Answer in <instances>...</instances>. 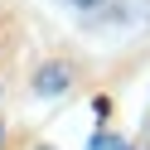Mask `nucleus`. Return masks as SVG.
<instances>
[{
	"instance_id": "nucleus-1",
	"label": "nucleus",
	"mask_w": 150,
	"mask_h": 150,
	"mask_svg": "<svg viewBox=\"0 0 150 150\" xmlns=\"http://www.w3.org/2000/svg\"><path fill=\"white\" fill-rule=\"evenodd\" d=\"M63 87H68V63H49V68H39V78H34V92H39V97H58Z\"/></svg>"
},
{
	"instance_id": "nucleus-2",
	"label": "nucleus",
	"mask_w": 150,
	"mask_h": 150,
	"mask_svg": "<svg viewBox=\"0 0 150 150\" xmlns=\"http://www.w3.org/2000/svg\"><path fill=\"white\" fill-rule=\"evenodd\" d=\"M87 150H131V145L116 136V131H97V136L87 140Z\"/></svg>"
},
{
	"instance_id": "nucleus-3",
	"label": "nucleus",
	"mask_w": 150,
	"mask_h": 150,
	"mask_svg": "<svg viewBox=\"0 0 150 150\" xmlns=\"http://www.w3.org/2000/svg\"><path fill=\"white\" fill-rule=\"evenodd\" d=\"M73 5H102V0H73Z\"/></svg>"
}]
</instances>
